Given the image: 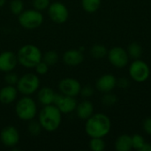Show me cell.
Here are the masks:
<instances>
[{"label":"cell","instance_id":"obj_1","mask_svg":"<svg viewBox=\"0 0 151 151\" xmlns=\"http://www.w3.org/2000/svg\"><path fill=\"white\" fill-rule=\"evenodd\" d=\"M111 128L110 118L104 113L93 114L86 120L85 132L90 138H104Z\"/></svg>","mask_w":151,"mask_h":151},{"label":"cell","instance_id":"obj_2","mask_svg":"<svg viewBox=\"0 0 151 151\" xmlns=\"http://www.w3.org/2000/svg\"><path fill=\"white\" fill-rule=\"evenodd\" d=\"M38 121L43 130L50 133L55 132L61 125L62 112L54 104L44 105L39 112Z\"/></svg>","mask_w":151,"mask_h":151},{"label":"cell","instance_id":"obj_3","mask_svg":"<svg viewBox=\"0 0 151 151\" xmlns=\"http://www.w3.org/2000/svg\"><path fill=\"white\" fill-rule=\"evenodd\" d=\"M18 63L25 68H35V66L42 60V51L34 44L23 45L17 53Z\"/></svg>","mask_w":151,"mask_h":151},{"label":"cell","instance_id":"obj_4","mask_svg":"<svg viewBox=\"0 0 151 151\" xmlns=\"http://www.w3.org/2000/svg\"><path fill=\"white\" fill-rule=\"evenodd\" d=\"M15 113L17 117L23 121L34 119L37 113V107L35 100L30 96H23L15 105Z\"/></svg>","mask_w":151,"mask_h":151},{"label":"cell","instance_id":"obj_5","mask_svg":"<svg viewBox=\"0 0 151 151\" xmlns=\"http://www.w3.org/2000/svg\"><path fill=\"white\" fill-rule=\"evenodd\" d=\"M18 16L19 25L26 29H35L43 22V16L42 12L35 9L24 10Z\"/></svg>","mask_w":151,"mask_h":151},{"label":"cell","instance_id":"obj_6","mask_svg":"<svg viewBox=\"0 0 151 151\" xmlns=\"http://www.w3.org/2000/svg\"><path fill=\"white\" fill-rule=\"evenodd\" d=\"M40 87V80L35 73H26L19 78L16 84L18 92L23 96H31L35 94Z\"/></svg>","mask_w":151,"mask_h":151},{"label":"cell","instance_id":"obj_7","mask_svg":"<svg viewBox=\"0 0 151 151\" xmlns=\"http://www.w3.org/2000/svg\"><path fill=\"white\" fill-rule=\"evenodd\" d=\"M129 75L133 81L138 83L145 82L150 75V68L149 65L139 59H134L129 65Z\"/></svg>","mask_w":151,"mask_h":151},{"label":"cell","instance_id":"obj_8","mask_svg":"<svg viewBox=\"0 0 151 151\" xmlns=\"http://www.w3.org/2000/svg\"><path fill=\"white\" fill-rule=\"evenodd\" d=\"M107 57L109 59V62L115 66L116 68H124L128 65L129 62V56L127 51L122 47L117 46L111 48L110 50H108Z\"/></svg>","mask_w":151,"mask_h":151},{"label":"cell","instance_id":"obj_9","mask_svg":"<svg viewBox=\"0 0 151 151\" xmlns=\"http://www.w3.org/2000/svg\"><path fill=\"white\" fill-rule=\"evenodd\" d=\"M48 15L53 22L57 24H63L69 17V11L63 3L54 2L48 7Z\"/></svg>","mask_w":151,"mask_h":151},{"label":"cell","instance_id":"obj_10","mask_svg":"<svg viewBox=\"0 0 151 151\" xmlns=\"http://www.w3.org/2000/svg\"><path fill=\"white\" fill-rule=\"evenodd\" d=\"M58 88L60 90V93L68 96L75 97L81 93V85L80 81L74 78L67 77L62 79L58 83Z\"/></svg>","mask_w":151,"mask_h":151},{"label":"cell","instance_id":"obj_11","mask_svg":"<svg viewBox=\"0 0 151 151\" xmlns=\"http://www.w3.org/2000/svg\"><path fill=\"white\" fill-rule=\"evenodd\" d=\"M53 104L56 105L62 113L68 114L76 110L78 103L75 97L65 96L63 94H56Z\"/></svg>","mask_w":151,"mask_h":151},{"label":"cell","instance_id":"obj_12","mask_svg":"<svg viewBox=\"0 0 151 151\" xmlns=\"http://www.w3.org/2000/svg\"><path fill=\"white\" fill-rule=\"evenodd\" d=\"M0 140L4 146L7 148H13L19 142V131L12 126H7L2 129L0 133Z\"/></svg>","mask_w":151,"mask_h":151},{"label":"cell","instance_id":"obj_13","mask_svg":"<svg viewBox=\"0 0 151 151\" xmlns=\"http://www.w3.org/2000/svg\"><path fill=\"white\" fill-rule=\"evenodd\" d=\"M18 64L17 55L12 51L7 50L0 53V71L4 73L12 72Z\"/></svg>","mask_w":151,"mask_h":151},{"label":"cell","instance_id":"obj_14","mask_svg":"<svg viewBox=\"0 0 151 151\" xmlns=\"http://www.w3.org/2000/svg\"><path fill=\"white\" fill-rule=\"evenodd\" d=\"M117 86V79L113 74L105 73L98 78L96 83L97 90L102 93L111 92Z\"/></svg>","mask_w":151,"mask_h":151},{"label":"cell","instance_id":"obj_15","mask_svg":"<svg viewBox=\"0 0 151 151\" xmlns=\"http://www.w3.org/2000/svg\"><path fill=\"white\" fill-rule=\"evenodd\" d=\"M63 61L68 66H77L84 61L83 52L76 49L68 50L63 55Z\"/></svg>","mask_w":151,"mask_h":151},{"label":"cell","instance_id":"obj_16","mask_svg":"<svg viewBox=\"0 0 151 151\" xmlns=\"http://www.w3.org/2000/svg\"><path fill=\"white\" fill-rule=\"evenodd\" d=\"M18 96V89L12 85H6L0 89V103L3 104H12Z\"/></svg>","mask_w":151,"mask_h":151},{"label":"cell","instance_id":"obj_17","mask_svg":"<svg viewBox=\"0 0 151 151\" xmlns=\"http://www.w3.org/2000/svg\"><path fill=\"white\" fill-rule=\"evenodd\" d=\"M75 111L79 119L87 120L94 114V105L90 101L84 100L77 104Z\"/></svg>","mask_w":151,"mask_h":151},{"label":"cell","instance_id":"obj_18","mask_svg":"<svg viewBox=\"0 0 151 151\" xmlns=\"http://www.w3.org/2000/svg\"><path fill=\"white\" fill-rule=\"evenodd\" d=\"M56 93L54 90L49 87H43L42 88L38 93H37V99L39 103L42 105H49L53 104L54 97Z\"/></svg>","mask_w":151,"mask_h":151},{"label":"cell","instance_id":"obj_19","mask_svg":"<svg viewBox=\"0 0 151 151\" xmlns=\"http://www.w3.org/2000/svg\"><path fill=\"white\" fill-rule=\"evenodd\" d=\"M114 146L117 151H130L133 149L132 136L127 134L119 135L116 139Z\"/></svg>","mask_w":151,"mask_h":151},{"label":"cell","instance_id":"obj_20","mask_svg":"<svg viewBox=\"0 0 151 151\" xmlns=\"http://www.w3.org/2000/svg\"><path fill=\"white\" fill-rule=\"evenodd\" d=\"M108 50L104 44H94L90 49V55L96 59H101L107 56Z\"/></svg>","mask_w":151,"mask_h":151},{"label":"cell","instance_id":"obj_21","mask_svg":"<svg viewBox=\"0 0 151 151\" xmlns=\"http://www.w3.org/2000/svg\"><path fill=\"white\" fill-rule=\"evenodd\" d=\"M83 10L88 13L96 12L101 6V0H81Z\"/></svg>","mask_w":151,"mask_h":151},{"label":"cell","instance_id":"obj_22","mask_svg":"<svg viewBox=\"0 0 151 151\" xmlns=\"http://www.w3.org/2000/svg\"><path fill=\"white\" fill-rule=\"evenodd\" d=\"M129 58L133 59H139L142 54V47L138 42H132L128 45L127 50Z\"/></svg>","mask_w":151,"mask_h":151},{"label":"cell","instance_id":"obj_23","mask_svg":"<svg viewBox=\"0 0 151 151\" xmlns=\"http://www.w3.org/2000/svg\"><path fill=\"white\" fill-rule=\"evenodd\" d=\"M106 147L103 138H91L89 141V148L93 151H103Z\"/></svg>","mask_w":151,"mask_h":151},{"label":"cell","instance_id":"obj_24","mask_svg":"<svg viewBox=\"0 0 151 151\" xmlns=\"http://www.w3.org/2000/svg\"><path fill=\"white\" fill-rule=\"evenodd\" d=\"M27 130L29 132V134L33 136H38L42 130V127L40 124V122L38 120H35V119H31L29 120L28 126H27Z\"/></svg>","mask_w":151,"mask_h":151},{"label":"cell","instance_id":"obj_25","mask_svg":"<svg viewBox=\"0 0 151 151\" xmlns=\"http://www.w3.org/2000/svg\"><path fill=\"white\" fill-rule=\"evenodd\" d=\"M42 60L50 66L54 65L58 61V55L55 50H49L42 56Z\"/></svg>","mask_w":151,"mask_h":151},{"label":"cell","instance_id":"obj_26","mask_svg":"<svg viewBox=\"0 0 151 151\" xmlns=\"http://www.w3.org/2000/svg\"><path fill=\"white\" fill-rule=\"evenodd\" d=\"M10 10L14 15L20 14L24 11V4L22 0H12L10 3Z\"/></svg>","mask_w":151,"mask_h":151},{"label":"cell","instance_id":"obj_27","mask_svg":"<svg viewBox=\"0 0 151 151\" xmlns=\"http://www.w3.org/2000/svg\"><path fill=\"white\" fill-rule=\"evenodd\" d=\"M145 139L142 135L139 134H135L132 136V145H133V149L136 150H140L142 149V147L145 144Z\"/></svg>","mask_w":151,"mask_h":151},{"label":"cell","instance_id":"obj_28","mask_svg":"<svg viewBox=\"0 0 151 151\" xmlns=\"http://www.w3.org/2000/svg\"><path fill=\"white\" fill-rule=\"evenodd\" d=\"M104 96L102 97V103L103 104L106 106H112L118 103V97L115 94H112L111 92L104 93Z\"/></svg>","mask_w":151,"mask_h":151},{"label":"cell","instance_id":"obj_29","mask_svg":"<svg viewBox=\"0 0 151 151\" xmlns=\"http://www.w3.org/2000/svg\"><path fill=\"white\" fill-rule=\"evenodd\" d=\"M32 4H33L34 9L42 12L43 10L48 9V7L50 4V0H33Z\"/></svg>","mask_w":151,"mask_h":151},{"label":"cell","instance_id":"obj_30","mask_svg":"<svg viewBox=\"0 0 151 151\" xmlns=\"http://www.w3.org/2000/svg\"><path fill=\"white\" fill-rule=\"evenodd\" d=\"M19 81V77L17 76L16 73H12V72H8L5 73L4 75V82L7 84V85H12V86H14L17 84Z\"/></svg>","mask_w":151,"mask_h":151},{"label":"cell","instance_id":"obj_31","mask_svg":"<svg viewBox=\"0 0 151 151\" xmlns=\"http://www.w3.org/2000/svg\"><path fill=\"white\" fill-rule=\"evenodd\" d=\"M49 67H50V65H49L48 64H46L43 60L40 61V62L35 66V72H36V73L39 74V75H45V74L48 73V71H49Z\"/></svg>","mask_w":151,"mask_h":151},{"label":"cell","instance_id":"obj_32","mask_svg":"<svg viewBox=\"0 0 151 151\" xmlns=\"http://www.w3.org/2000/svg\"><path fill=\"white\" fill-rule=\"evenodd\" d=\"M82 97L84 98H89L93 96L94 94V89L91 86L89 85H86L84 87H81V93Z\"/></svg>","mask_w":151,"mask_h":151},{"label":"cell","instance_id":"obj_33","mask_svg":"<svg viewBox=\"0 0 151 151\" xmlns=\"http://www.w3.org/2000/svg\"><path fill=\"white\" fill-rule=\"evenodd\" d=\"M117 86L122 89H127L130 86V81L126 77L119 78V80H117Z\"/></svg>","mask_w":151,"mask_h":151},{"label":"cell","instance_id":"obj_34","mask_svg":"<svg viewBox=\"0 0 151 151\" xmlns=\"http://www.w3.org/2000/svg\"><path fill=\"white\" fill-rule=\"evenodd\" d=\"M142 127L148 134L151 135V118H147L146 119H144L142 123Z\"/></svg>","mask_w":151,"mask_h":151},{"label":"cell","instance_id":"obj_35","mask_svg":"<svg viewBox=\"0 0 151 151\" xmlns=\"http://www.w3.org/2000/svg\"><path fill=\"white\" fill-rule=\"evenodd\" d=\"M141 151H151V144L145 142L144 146L142 147V149L141 150Z\"/></svg>","mask_w":151,"mask_h":151},{"label":"cell","instance_id":"obj_36","mask_svg":"<svg viewBox=\"0 0 151 151\" xmlns=\"http://www.w3.org/2000/svg\"><path fill=\"white\" fill-rule=\"evenodd\" d=\"M6 3V0H0V7H3Z\"/></svg>","mask_w":151,"mask_h":151}]
</instances>
